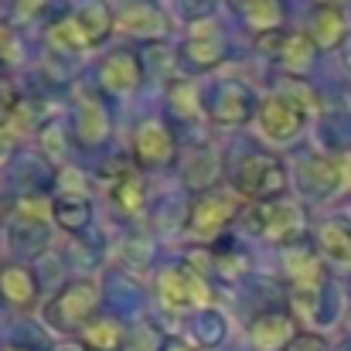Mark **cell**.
Masks as SVG:
<instances>
[{"mask_svg": "<svg viewBox=\"0 0 351 351\" xmlns=\"http://www.w3.org/2000/svg\"><path fill=\"white\" fill-rule=\"evenodd\" d=\"M235 195L256 202H280V195L287 191V167L280 164V157L273 154H245L232 171Z\"/></svg>", "mask_w": 351, "mask_h": 351, "instance_id": "1", "label": "cell"}, {"mask_svg": "<svg viewBox=\"0 0 351 351\" xmlns=\"http://www.w3.org/2000/svg\"><path fill=\"white\" fill-rule=\"evenodd\" d=\"M99 297H103V287L93 276L62 287L58 297L48 304V324L58 328V331H82L96 317Z\"/></svg>", "mask_w": 351, "mask_h": 351, "instance_id": "2", "label": "cell"}, {"mask_svg": "<svg viewBox=\"0 0 351 351\" xmlns=\"http://www.w3.org/2000/svg\"><path fill=\"white\" fill-rule=\"evenodd\" d=\"M239 226L249 235L290 245L293 239H300V232H304V212L293 202H256V205H249L242 212Z\"/></svg>", "mask_w": 351, "mask_h": 351, "instance_id": "3", "label": "cell"}, {"mask_svg": "<svg viewBox=\"0 0 351 351\" xmlns=\"http://www.w3.org/2000/svg\"><path fill=\"white\" fill-rule=\"evenodd\" d=\"M235 215H242V198L235 191H208V195L195 198V205L188 212V232L198 239H215L226 232V226Z\"/></svg>", "mask_w": 351, "mask_h": 351, "instance_id": "4", "label": "cell"}, {"mask_svg": "<svg viewBox=\"0 0 351 351\" xmlns=\"http://www.w3.org/2000/svg\"><path fill=\"white\" fill-rule=\"evenodd\" d=\"M157 297L167 311H198L208 300V287L191 266H167L157 276Z\"/></svg>", "mask_w": 351, "mask_h": 351, "instance_id": "5", "label": "cell"}, {"mask_svg": "<svg viewBox=\"0 0 351 351\" xmlns=\"http://www.w3.org/2000/svg\"><path fill=\"white\" fill-rule=\"evenodd\" d=\"M256 119H259V130H263L266 140H273V143H290V140L300 136V130H304V123H307V110H304L300 103H293L287 93H276V96H269V99L259 106Z\"/></svg>", "mask_w": 351, "mask_h": 351, "instance_id": "6", "label": "cell"}, {"mask_svg": "<svg viewBox=\"0 0 351 351\" xmlns=\"http://www.w3.org/2000/svg\"><path fill=\"white\" fill-rule=\"evenodd\" d=\"M252 93L242 82H219L208 96H202V113L219 126H242L252 119Z\"/></svg>", "mask_w": 351, "mask_h": 351, "instance_id": "7", "label": "cell"}, {"mask_svg": "<svg viewBox=\"0 0 351 351\" xmlns=\"http://www.w3.org/2000/svg\"><path fill=\"white\" fill-rule=\"evenodd\" d=\"M133 157L140 167H160L174 160V136L160 119H143L133 130Z\"/></svg>", "mask_w": 351, "mask_h": 351, "instance_id": "8", "label": "cell"}, {"mask_svg": "<svg viewBox=\"0 0 351 351\" xmlns=\"http://www.w3.org/2000/svg\"><path fill=\"white\" fill-rule=\"evenodd\" d=\"M297 184L311 198H328V195L345 188V171H341V164L335 157H317L314 154V157H307L297 167Z\"/></svg>", "mask_w": 351, "mask_h": 351, "instance_id": "9", "label": "cell"}, {"mask_svg": "<svg viewBox=\"0 0 351 351\" xmlns=\"http://www.w3.org/2000/svg\"><path fill=\"white\" fill-rule=\"evenodd\" d=\"M249 341L256 351H287L297 341V321L283 311H266L249 324Z\"/></svg>", "mask_w": 351, "mask_h": 351, "instance_id": "10", "label": "cell"}, {"mask_svg": "<svg viewBox=\"0 0 351 351\" xmlns=\"http://www.w3.org/2000/svg\"><path fill=\"white\" fill-rule=\"evenodd\" d=\"M283 266H287V276L290 283L297 287V293H321L324 290V266H321V256L311 249V245H287L283 252Z\"/></svg>", "mask_w": 351, "mask_h": 351, "instance_id": "11", "label": "cell"}, {"mask_svg": "<svg viewBox=\"0 0 351 351\" xmlns=\"http://www.w3.org/2000/svg\"><path fill=\"white\" fill-rule=\"evenodd\" d=\"M117 27L130 38H164L167 17L150 0H126L117 14Z\"/></svg>", "mask_w": 351, "mask_h": 351, "instance_id": "12", "label": "cell"}, {"mask_svg": "<svg viewBox=\"0 0 351 351\" xmlns=\"http://www.w3.org/2000/svg\"><path fill=\"white\" fill-rule=\"evenodd\" d=\"M181 181L191 188V191H202L208 195V188L219 181V150L208 147V143H198L184 154L181 160Z\"/></svg>", "mask_w": 351, "mask_h": 351, "instance_id": "13", "label": "cell"}, {"mask_svg": "<svg viewBox=\"0 0 351 351\" xmlns=\"http://www.w3.org/2000/svg\"><path fill=\"white\" fill-rule=\"evenodd\" d=\"M99 86L106 93H133L140 86V58L133 51H113L99 62Z\"/></svg>", "mask_w": 351, "mask_h": 351, "instance_id": "14", "label": "cell"}, {"mask_svg": "<svg viewBox=\"0 0 351 351\" xmlns=\"http://www.w3.org/2000/svg\"><path fill=\"white\" fill-rule=\"evenodd\" d=\"M226 62V45L208 34H195L181 45V65L191 72H212Z\"/></svg>", "mask_w": 351, "mask_h": 351, "instance_id": "15", "label": "cell"}, {"mask_svg": "<svg viewBox=\"0 0 351 351\" xmlns=\"http://www.w3.org/2000/svg\"><path fill=\"white\" fill-rule=\"evenodd\" d=\"M0 297L10 307L27 311L38 300V280H34V273L27 266H3L0 269Z\"/></svg>", "mask_w": 351, "mask_h": 351, "instance_id": "16", "label": "cell"}, {"mask_svg": "<svg viewBox=\"0 0 351 351\" xmlns=\"http://www.w3.org/2000/svg\"><path fill=\"white\" fill-rule=\"evenodd\" d=\"M317 48H338L345 45L348 38V21H345V10L341 7H317L314 17H311V31Z\"/></svg>", "mask_w": 351, "mask_h": 351, "instance_id": "17", "label": "cell"}, {"mask_svg": "<svg viewBox=\"0 0 351 351\" xmlns=\"http://www.w3.org/2000/svg\"><path fill=\"white\" fill-rule=\"evenodd\" d=\"M75 136L86 143V147H96L110 136V113L103 110V103L96 96H86L79 103V113H75Z\"/></svg>", "mask_w": 351, "mask_h": 351, "instance_id": "18", "label": "cell"}, {"mask_svg": "<svg viewBox=\"0 0 351 351\" xmlns=\"http://www.w3.org/2000/svg\"><path fill=\"white\" fill-rule=\"evenodd\" d=\"M317 249L341 263V266H351V222H341V219H331L317 229Z\"/></svg>", "mask_w": 351, "mask_h": 351, "instance_id": "19", "label": "cell"}, {"mask_svg": "<svg viewBox=\"0 0 351 351\" xmlns=\"http://www.w3.org/2000/svg\"><path fill=\"white\" fill-rule=\"evenodd\" d=\"M72 17H75V24H79V31H82V38H86L89 48L99 45V41H106L110 31H113V24H117L106 3H86V7H79Z\"/></svg>", "mask_w": 351, "mask_h": 351, "instance_id": "20", "label": "cell"}, {"mask_svg": "<svg viewBox=\"0 0 351 351\" xmlns=\"http://www.w3.org/2000/svg\"><path fill=\"white\" fill-rule=\"evenodd\" d=\"M314 55H317V45H314L311 34H283L280 51H276V62L287 72H307L314 65Z\"/></svg>", "mask_w": 351, "mask_h": 351, "instance_id": "21", "label": "cell"}, {"mask_svg": "<svg viewBox=\"0 0 351 351\" xmlns=\"http://www.w3.org/2000/svg\"><path fill=\"white\" fill-rule=\"evenodd\" d=\"M235 7L252 31L269 34L283 24V0H235Z\"/></svg>", "mask_w": 351, "mask_h": 351, "instance_id": "22", "label": "cell"}, {"mask_svg": "<svg viewBox=\"0 0 351 351\" xmlns=\"http://www.w3.org/2000/svg\"><path fill=\"white\" fill-rule=\"evenodd\" d=\"M51 219L65 229V232H82L93 219L89 198H69V195H55L51 202Z\"/></svg>", "mask_w": 351, "mask_h": 351, "instance_id": "23", "label": "cell"}, {"mask_svg": "<svg viewBox=\"0 0 351 351\" xmlns=\"http://www.w3.org/2000/svg\"><path fill=\"white\" fill-rule=\"evenodd\" d=\"M123 341H126V335L113 317H93L82 328V345L89 351H119Z\"/></svg>", "mask_w": 351, "mask_h": 351, "instance_id": "24", "label": "cell"}, {"mask_svg": "<svg viewBox=\"0 0 351 351\" xmlns=\"http://www.w3.org/2000/svg\"><path fill=\"white\" fill-rule=\"evenodd\" d=\"M113 202H117L119 212L126 215H140L143 205H147V188H143V178L136 171H130L126 178L113 181Z\"/></svg>", "mask_w": 351, "mask_h": 351, "instance_id": "25", "label": "cell"}, {"mask_svg": "<svg viewBox=\"0 0 351 351\" xmlns=\"http://www.w3.org/2000/svg\"><path fill=\"white\" fill-rule=\"evenodd\" d=\"M48 38H51V45L62 48V51H82V48H89L86 38H82V31H79V24H75V17L55 21V24L48 27Z\"/></svg>", "mask_w": 351, "mask_h": 351, "instance_id": "26", "label": "cell"}, {"mask_svg": "<svg viewBox=\"0 0 351 351\" xmlns=\"http://www.w3.org/2000/svg\"><path fill=\"white\" fill-rule=\"evenodd\" d=\"M167 99H171V106H174L181 117H188V110H191V113L202 110V96H198L191 86H181V82H174V86L167 89Z\"/></svg>", "mask_w": 351, "mask_h": 351, "instance_id": "27", "label": "cell"}, {"mask_svg": "<svg viewBox=\"0 0 351 351\" xmlns=\"http://www.w3.org/2000/svg\"><path fill=\"white\" fill-rule=\"evenodd\" d=\"M58 140H62V126L58 123H51V126L41 130V143H45V154L48 157H62V143Z\"/></svg>", "mask_w": 351, "mask_h": 351, "instance_id": "28", "label": "cell"}, {"mask_svg": "<svg viewBox=\"0 0 351 351\" xmlns=\"http://www.w3.org/2000/svg\"><path fill=\"white\" fill-rule=\"evenodd\" d=\"M21 58V48H17V38L7 31V27H0V62H17Z\"/></svg>", "mask_w": 351, "mask_h": 351, "instance_id": "29", "label": "cell"}, {"mask_svg": "<svg viewBox=\"0 0 351 351\" xmlns=\"http://www.w3.org/2000/svg\"><path fill=\"white\" fill-rule=\"evenodd\" d=\"M21 103H17V96H14V89L7 86V82H0V123H7L10 113L17 110Z\"/></svg>", "mask_w": 351, "mask_h": 351, "instance_id": "30", "label": "cell"}, {"mask_svg": "<svg viewBox=\"0 0 351 351\" xmlns=\"http://www.w3.org/2000/svg\"><path fill=\"white\" fill-rule=\"evenodd\" d=\"M287 351H328V345H324V338H317V335H297V341Z\"/></svg>", "mask_w": 351, "mask_h": 351, "instance_id": "31", "label": "cell"}, {"mask_svg": "<svg viewBox=\"0 0 351 351\" xmlns=\"http://www.w3.org/2000/svg\"><path fill=\"white\" fill-rule=\"evenodd\" d=\"M14 7H17L24 17H34V14H41V10L48 7V0H14Z\"/></svg>", "mask_w": 351, "mask_h": 351, "instance_id": "32", "label": "cell"}, {"mask_svg": "<svg viewBox=\"0 0 351 351\" xmlns=\"http://www.w3.org/2000/svg\"><path fill=\"white\" fill-rule=\"evenodd\" d=\"M160 351H191V348H188L184 341H167V345H164Z\"/></svg>", "mask_w": 351, "mask_h": 351, "instance_id": "33", "label": "cell"}, {"mask_svg": "<svg viewBox=\"0 0 351 351\" xmlns=\"http://www.w3.org/2000/svg\"><path fill=\"white\" fill-rule=\"evenodd\" d=\"M345 0H317V7H341Z\"/></svg>", "mask_w": 351, "mask_h": 351, "instance_id": "34", "label": "cell"}, {"mask_svg": "<svg viewBox=\"0 0 351 351\" xmlns=\"http://www.w3.org/2000/svg\"><path fill=\"white\" fill-rule=\"evenodd\" d=\"M55 351H86V348H79V345H72V341H69V345H58Z\"/></svg>", "mask_w": 351, "mask_h": 351, "instance_id": "35", "label": "cell"}, {"mask_svg": "<svg viewBox=\"0 0 351 351\" xmlns=\"http://www.w3.org/2000/svg\"><path fill=\"white\" fill-rule=\"evenodd\" d=\"M345 65H348V72H351V38H348V45H345Z\"/></svg>", "mask_w": 351, "mask_h": 351, "instance_id": "36", "label": "cell"}, {"mask_svg": "<svg viewBox=\"0 0 351 351\" xmlns=\"http://www.w3.org/2000/svg\"><path fill=\"white\" fill-rule=\"evenodd\" d=\"M0 351H27V348H21V345H3Z\"/></svg>", "mask_w": 351, "mask_h": 351, "instance_id": "37", "label": "cell"}]
</instances>
